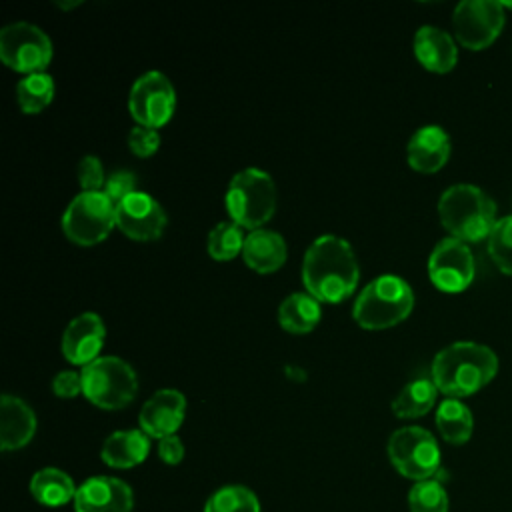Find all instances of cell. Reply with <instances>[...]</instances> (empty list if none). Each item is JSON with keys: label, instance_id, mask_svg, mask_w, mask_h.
Wrapping results in <instances>:
<instances>
[{"label": "cell", "instance_id": "obj_1", "mask_svg": "<svg viewBox=\"0 0 512 512\" xmlns=\"http://www.w3.org/2000/svg\"><path fill=\"white\" fill-rule=\"evenodd\" d=\"M360 278L358 262L352 246L336 236L322 234L306 250L302 260V282L320 302L346 300Z\"/></svg>", "mask_w": 512, "mask_h": 512}, {"label": "cell", "instance_id": "obj_2", "mask_svg": "<svg viewBox=\"0 0 512 512\" xmlns=\"http://www.w3.org/2000/svg\"><path fill=\"white\" fill-rule=\"evenodd\" d=\"M498 372L496 354L476 342H454L432 360V382L448 398H464L484 388Z\"/></svg>", "mask_w": 512, "mask_h": 512}, {"label": "cell", "instance_id": "obj_3", "mask_svg": "<svg viewBox=\"0 0 512 512\" xmlns=\"http://www.w3.org/2000/svg\"><path fill=\"white\" fill-rule=\"evenodd\" d=\"M442 226L462 242H478L490 236L496 224V204L478 186L454 184L438 200Z\"/></svg>", "mask_w": 512, "mask_h": 512}, {"label": "cell", "instance_id": "obj_4", "mask_svg": "<svg viewBox=\"0 0 512 512\" xmlns=\"http://www.w3.org/2000/svg\"><path fill=\"white\" fill-rule=\"evenodd\" d=\"M414 306V292L406 280L382 274L368 282L354 300L352 316L368 330H382L402 322Z\"/></svg>", "mask_w": 512, "mask_h": 512}, {"label": "cell", "instance_id": "obj_5", "mask_svg": "<svg viewBox=\"0 0 512 512\" xmlns=\"http://www.w3.org/2000/svg\"><path fill=\"white\" fill-rule=\"evenodd\" d=\"M226 208L240 228L258 230L276 208V186L268 172L244 168L232 176L226 190Z\"/></svg>", "mask_w": 512, "mask_h": 512}, {"label": "cell", "instance_id": "obj_6", "mask_svg": "<svg viewBox=\"0 0 512 512\" xmlns=\"http://www.w3.org/2000/svg\"><path fill=\"white\" fill-rule=\"evenodd\" d=\"M82 394L104 410L130 404L138 392L136 372L118 356H98L82 368Z\"/></svg>", "mask_w": 512, "mask_h": 512}, {"label": "cell", "instance_id": "obj_7", "mask_svg": "<svg viewBox=\"0 0 512 512\" xmlns=\"http://www.w3.org/2000/svg\"><path fill=\"white\" fill-rule=\"evenodd\" d=\"M116 226V206L102 192H80L62 214V230L74 244L92 246L102 242Z\"/></svg>", "mask_w": 512, "mask_h": 512}, {"label": "cell", "instance_id": "obj_8", "mask_svg": "<svg viewBox=\"0 0 512 512\" xmlns=\"http://www.w3.org/2000/svg\"><path fill=\"white\" fill-rule=\"evenodd\" d=\"M388 458L404 478L414 482L436 478L440 470L438 442L420 426H404L392 432L388 440Z\"/></svg>", "mask_w": 512, "mask_h": 512}, {"label": "cell", "instance_id": "obj_9", "mask_svg": "<svg viewBox=\"0 0 512 512\" xmlns=\"http://www.w3.org/2000/svg\"><path fill=\"white\" fill-rule=\"evenodd\" d=\"M0 60L26 76L44 72L52 60V42L38 26L12 22L0 30Z\"/></svg>", "mask_w": 512, "mask_h": 512}, {"label": "cell", "instance_id": "obj_10", "mask_svg": "<svg viewBox=\"0 0 512 512\" xmlns=\"http://www.w3.org/2000/svg\"><path fill=\"white\" fill-rule=\"evenodd\" d=\"M452 26L464 48H488L504 28V6L496 0H462L454 8Z\"/></svg>", "mask_w": 512, "mask_h": 512}, {"label": "cell", "instance_id": "obj_11", "mask_svg": "<svg viewBox=\"0 0 512 512\" xmlns=\"http://www.w3.org/2000/svg\"><path fill=\"white\" fill-rule=\"evenodd\" d=\"M176 92L166 74L158 70H150L136 78L130 88L128 108L138 126L160 128L164 126L174 112Z\"/></svg>", "mask_w": 512, "mask_h": 512}, {"label": "cell", "instance_id": "obj_12", "mask_svg": "<svg viewBox=\"0 0 512 512\" xmlns=\"http://www.w3.org/2000/svg\"><path fill=\"white\" fill-rule=\"evenodd\" d=\"M428 276L442 292H462L474 280V256L458 238L440 240L428 256Z\"/></svg>", "mask_w": 512, "mask_h": 512}, {"label": "cell", "instance_id": "obj_13", "mask_svg": "<svg viewBox=\"0 0 512 512\" xmlns=\"http://www.w3.org/2000/svg\"><path fill=\"white\" fill-rule=\"evenodd\" d=\"M166 212L148 192L136 190L116 204V226L132 240L150 242L162 236L166 228Z\"/></svg>", "mask_w": 512, "mask_h": 512}, {"label": "cell", "instance_id": "obj_14", "mask_svg": "<svg viewBox=\"0 0 512 512\" xmlns=\"http://www.w3.org/2000/svg\"><path fill=\"white\" fill-rule=\"evenodd\" d=\"M74 512H130L132 488L114 476H92L82 482L74 496Z\"/></svg>", "mask_w": 512, "mask_h": 512}, {"label": "cell", "instance_id": "obj_15", "mask_svg": "<svg viewBox=\"0 0 512 512\" xmlns=\"http://www.w3.org/2000/svg\"><path fill=\"white\" fill-rule=\"evenodd\" d=\"M186 414V398L174 388L154 392L140 408V430L150 438H166L176 434Z\"/></svg>", "mask_w": 512, "mask_h": 512}, {"label": "cell", "instance_id": "obj_16", "mask_svg": "<svg viewBox=\"0 0 512 512\" xmlns=\"http://www.w3.org/2000/svg\"><path fill=\"white\" fill-rule=\"evenodd\" d=\"M106 328L98 314L84 312L68 322L62 332V354L72 364H90L98 358V352L104 346Z\"/></svg>", "mask_w": 512, "mask_h": 512}, {"label": "cell", "instance_id": "obj_17", "mask_svg": "<svg viewBox=\"0 0 512 512\" xmlns=\"http://www.w3.org/2000/svg\"><path fill=\"white\" fill-rule=\"evenodd\" d=\"M408 164L422 174L438 172L450 156V136L436 124L418 128L406 146Z\"/></svg>", "mask_w": 512, "mask_h": 512}, {"label": "cell", "instance_id": "obj_18", "mask_svg": "<svg viewBox=\"0 0 512 512\" xmlns=\"http://www.w3.org/2000/svg\"><path fill=\"white\" fill-rule=\"evenodd\" d=\"M36 432L34 410L18 396L2 394L0 398V448L4 452L26 446Z\"/></svg>", "mask_w": 512, "mask_h": 512}, {"label": "cell", "instance_id": "obj_19", "mask_svg": "<svg viewBox=\"0 0 512 512\" xmlns=\"http://www.w3.org/2000/svg\"><path fill=\"white\" fill-rule=\"evenodd\" d=\"M414 54L418 62L430 72H450L458 62V48L454 38L436 26H420L414 34Z\"/></svg>", "mask_w": 512, "mask_h": 512}, {"label": "cell", "instance_id": "obj_20", "mask_svg": "<svg viewBox=\"0 0 512 512\" xmlns=\"http://www.w3.org/2000/svg\"><path fill=\"white\" fill-rule=\"evenodd\" d=\"M286 254L288 250H286L284 238L278 232L266 230V228L252 230L246 236L244 248H242L244 262L260 274H270L278 270L284 264Z\"/></svg>", "mask_w": 512, "mask_h": 512}, {"label": "cell", "instance_id": "obj_21", "mask_svg": "<svg viewBox=\"0 0 512 512\" xmlns=\"http://www.w3.org/2000/svg\"><path fill=\"white\" fill-rule=\"evenodd\" d=\"M150 436L142 430H118L110 434L100 450L104 464L112 468H132L146 460Z\"/></svg>", "mask_w": 512, "mask_h": 512}, {"label": "cell", "instance_id": "obj_22", "mask_svg": "<svg viewBox=\"0 0 512 512\" xmlns=\"http://www.w3.org/2000/svg\"><path fill=\"white\" fill-rule=\"evenodd\" d=\"M320 300L308 292H294L286 296L278 308L280 326L292 334H306L320 322Z\"/></svg>", "mask_w": 512, "mask_h": 512}, {"label": "cell", "instance_id": "obj_23", "mask_svg": "<svg viewBox=\"0 0 512 512\" xmlns=\"http://www.w3.org/2000/svg\"><path fill=\"white\" fill-rule=\"evenodd\" d=\"M72 478L60 468H42L30 478V494L42 506L58 508L76 496Z\"/></svg>", "mask_w": 512, "mask_h": 512}, {"label": "cell", "instance_id": "obj_24", "mask_svg": "<svg viewBox=\"0 0 512 512\" xmlns=\"http://www.w3.org/2000/svg\"><path fill=\"white\" fill-rule=\"evenodd\" d=\"M436 428L440 436L450 444H464L474 430V418L470 408L458 398H446L436 408Z\"/></svg>", "mask_w": 512, "mask_h": 512}, {"label": "cell", "instance_id": "obj_25", "mask_svg": "<svg viewBox=\"0 0 512 512\" xmlns=\"http://www.w3.org/2000/svg\"><path fill=\"white\" fill-rule=\"evenodd\" d=\"M438 388L432 378H416L408 382L392 400V412L398 418H420L436 404Z\"/></svg>", "mask_w": 512, "mask_h": 512}, {"label": "cell", "instance_id": "obj_26", "mask_svg": "<svg viewBox=\"0 0 512 512\" xmlns=\"http://www.w3.org/2000/svg\"><path fill=\"white\" fill-rule=\"evenodd\" d=\"M54 98V80L46 72L24 76L16 84V102L24 114H38Z\"/></svg>", "mask_w": 512, "mask_h": 512}, {"label": "cell", "instance_id": "obj_27", "mask_svg": "<svg viewBox=\"0 0 512 512\" xmlns=\"http://www.w3.org/2000/svg\"><path fill=\"white\" fill-rule=\"evenodd\" d=\"M204 512H260L258 496L240 484L218 488L204 504Z\"/></svg>", "mask_w": 512, "mask_h": 512}, {"label": "cell", "instance_id": "obj_28", "mask_svg": "<svg viewBox=\"0 0 512 512\" xmlns=\"http://www.w3.org/2000/svg\"><path fill=\"white\" fill-rule=\"evenodd\" d=\"M244 240L246 236L242 234V228L236 222L226 220V222H218L208 232L206 248L214 260L224 262V260H232L234 256H238V252H242Z\"/></svg>", "mask_w": 512, "mask_h": 512}, {"label": "cell", "instance_id": "obj_29", "mask_svg": "<svg viewBox=\"0 0 512 512\" xmlns=\"http://www.w3.org/2000/svg\"><path fill=\"white\" fill-rule=\"evenodd\" d=\"M410 512H448V494L438 478L416 482L408 492Z\"/></svg>", "mask_w": 512, "mask_h": 512}, {"label": "cell", "instance_id": "obj_30", "mask_svg": "<svg viewBox=\"0 0 512 512\" xmlns=\"http://www.w3.org/2000/svg\"><path fill=\"white\" fill-rule=\"evenodd\" d=\"M488 254L500 272L512 276V216L496 220L488 236Z\"/></svg>", "mask_w": 512, "mask_h": 512}, {"label": "cell", "instance_id": "obj_31", "mask_svg": "<svg viewBox=\"0 0 512 512\" xmlns=\"http://www.w3.org/2000/svg\"><path fill=\"white\" fill-rule=\"evenodd\" d=\"M78 182L84 192H96L104 188L106 174L98 156L88 154L78 162Z\"/></svg>", "mask_w": 512, "mask_h": 512}, {"label": "cell", "instance_id": "obj_32", "mask_svg": "<svg viewBox=\"0 0 512 512\" xmlns=\"http://www.w3.org/2000/svg\"><path fill=\"white\" fill-rule=\"evenodd\" d=\"M102 192L112 200V204H120L124 198L136 192V176L128 170H116L110 176H106V184Z\"/></svg>", "mask_w": 512, "mask_h": 512}, {"label": "cell", "instance_id": "obj_33", "mask_svg": "<svg viewBox=\"0 0 512 512\" xmlns=\"http://www.w3.org/2000/svg\"><path fill=\"white\" fill-rule=\"evenodd\" d=\"M128 146L136 156H150L160 146V134L154 128L134 126L128 132Z\"/></svg>", "mask_w": 512, "mask_h": 512}, {"label": "cell", "instance_id": "obj_34", "mask_svg": "<svg viewBox=\"0 0 512 512\" xmlns=\"http://www.w3.org/2000/svg\"><path fill=\"white\" fill-rule=\"evenodd\" d=\"M52 390L60 398H74L82 392V374L76 370H62L52 380Z\"/></svg>", "mask_w": 512, "mask_h": 512}, {"label": "cell", "instance_id": "obj_35", "mask_svg": "<svg viewBox=\"0 0 512 512\" xmlns=\"http://www.w3.org/2000/svg\"><path fill=\"white\" fill-rule=\"evenodd\" d=\"M158 456H160L162 462H166L170 466L180 464L182 458H184V444H182V440L176 434L158 440Z\"/></svg>", "mask_w": 512, "mask_h": 512}, {"label": "cell", "instance_id": "obj_36", "mask_svg": "<svg viewBox=\"0 0 512 512\" xmlns=\"http://www.w3.org/2000/svg\"><path fill=\"white\" fill-rule=\"evenodd\" d=\"M502 6H504V8H512V4H502Z\"/></svg>", "mask_w": 512, "mask_h": 512}]
</instances>
